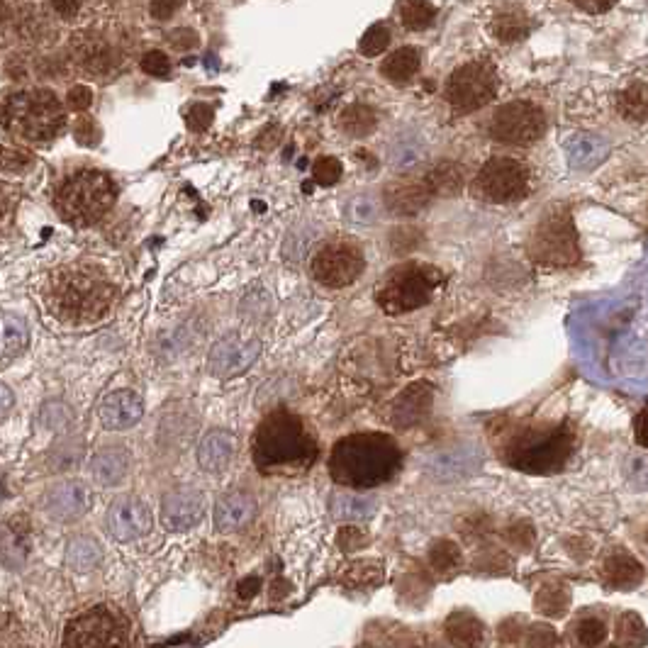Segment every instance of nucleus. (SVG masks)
Returning <instances> with one entry per match:
<instances>
[{
    "mask_svg": "<svg viewBox=\"0 0 648 648\" xmlns=\"http://www.w3.org/2000/svg\"><path fill=\"white\" fill-rule=\"evenodd\" d=\"M575 451V432L571 424H532L519 427L502 444V458L515 471L529 476H551L566 468Z\"/></svg>",
    "mask_w": 648,
    "mask_h": 648,
    "instance_id": "nucleus-4",
    "label": "nucleus"
},
{
    "mask_svg": "<svg viewBox=\"0 0 648 648\" xmlns=\"http://www.w3.org/2000/svg\"><path fill=\"white\" fill-rule=\"evenodd\" d=\"M52 5L61 18L71 20L78 13V8H81V0H52Z\"/></svg>",
    "mask_w": 648,
    "mask_h": 648,
    "instance_id": "nucleus-53",
    "label": "nucleus"
},
{
    "mask_svg": "<svg viewBox=\"0 0 648 648\" xmlns=\"http://www.w3.org/2000/svg\"><path fill=\"white\" fill-rule=\"evenodd\" d=\"M366 268L363 251L354 242H329L312 259V276L327 288L351 286Z\"/></svg>",
    "mask_w": 648,
    "mask_h": 648,
    "instance_id": "nucleus-13",
    "label": "nucleus"
},
{
    "mask_svg": "<svg viewBox=\"0 0 648 648\" xmlns=\"http://www.w3.org/2000/svg\"><path fill=\"white\" fill-rule=\"evenodd\" d=\"M573 639L580 646H600L607 639V624L600 617H580L573 624Z\"/></svg>",
    "mask_w": 648,
    "mask_h": 648,
    "instance_id": "nucleus-39",
    "label": "nucleus"
},
{
    "mask_svg": "<svg viewBox=\"0 0 648 648\" xmlns=\"http://www.w3.org/2000/svg\"><path fill=\"white\" fill-rule=\"evenodd\" d=\"M74 417V410L61 400L44 402L42 410H39V422H42V427H47L49 432H64V429H69L71 424H74Z\"/></svg>",
    "mask_w": 648,
    "mask_h": 648,
    "instance_id": "nucleus-36",
    "label": "nucleus"
},
{
    "mask_svg": "<svg viewBox=\"0 0 648 648\" xmlns=\"http://www.w3.org/2000/svg\"><path fill=\"white\" fill-rule=\"evenodd\" d=\"M91 103H93V93H91V88H88V86H76V88H71V91H69V105L74 110L91 108Z\"/></svg>",
    "mask_w": 648,
    "mask_h": 648,
    "instance_id": "nucleus-50",
    "label": "nucleus"
},
{
    "mask_svg": "<svg viewBox=\"0 0 648 648\" xmlns=\"http://www.w3.org/2000/svg\"><path fill=\"white\" fill-rule=\"evenodd\" d=\"M237 451V439L227 429H210L198 446V463L203 471L222 473L232 463Z\"/></svg>",
    "mask_w": 648,
    "mask_h": 648,
    "instance_id": "nucleus-21",
    "label": "nucleus"
},
{
    "mask_svg": "<svg viewBox=\"0 0 648 648\" xmlns=\"http://www.w3.org/2000/svg\"><path fill=\"white\" fill-rule=\"evenodd\" d=\"M0 125L20 142L44 144L64 130V105L47 88L18 91L5 98L0 108Z\"/></svg>",
    "mask_w": 648,
    "mask_h": 648,
    "instance_id": "nucleus-5",
    "label": "nucleus"
},
{
    "mask_svg": "<svg viewBox=\"0 0 648 648\" xmlns=\"http://www.w3.org/2000/svg\"><path fill=\"white\" fill-rule=\"evenodd\" d=\"M617 110L629 122H648V76H634L619 88Z\"/></svg>",
    "mask_w": 648,
    "mask_h": 648,
    "instance_id": "nucleus-25",
    "label": "nucleus"
},
{
    "mask_svg": "<svg viewBox=\"0 0 648 648\" xmlns=\"http://www.w3.org/2000/svg\"><path fill=\"white\" fill-rule=\"evenodd\" d=\"M30 342V329L25 320L13 312L0 310V359H13L22 354Z\"/></svg>",
    "mask_w": 648,
    "mask_h": 648,
    "instance_id": "nucleus-29",
    "label": "nucleus"
},
{
    "mask_svg": "<svg viewBox=\"0 0 648 648\" xmlns=\"http://www.w3.org/2000/svg\"><path fill=\"white\" fill-rule=\"evenodd\" d=\"M256 502L254 497L247 493H239V490H229L215 502V527L220 529L222 534H234L239 529H244L254 519Z\"/></svg>",
    "mask_w": 648,
    "mask_h": 648,
    "instance_id": "nucleus-20",
    "label": "nucleus"
},
{
    "mask_svg": "<svg viewBox=\"0 0 648 648\" xmlns=\"http://www.w3.org/2000/svg\"><path fill=\"white\" fill-rule=\"evenodd\" d=\"M648 641V631L641 622L639 614L624 612L617 619V644L619 646H644Z\"/></svg>",
    "mask_w": 648,
    "mask_h": 648,
    "instance_id": "nucleus-38",
    "label": "nucleus"
},
{
    "mask_svg": "<svg viewBox=\"0 0 648 648\" xmlns=\"http://www.w3.org/2000/svg\"><path fill=\"white\" fill-rule=\"evenodd\" d=\"M71 47H74L76 64L83 66L88 74H108L115 66V54L110 44L96 35H78Z\"/></svg>",
    "mask_w": 648,
    "mask_h": 648,
    "instance_id": "nucleus-22",
    "label": "nucleus"
},
{
    "mask_svg": "<svg viewBox=\"0 0 648 648\" xmlns=\"http://www.w3.org/2000/svg\"><path fill=\"white\" fill-rule=\"evenodd\" d=\"M432 198L434 191L429 186L427 173L424 176H402L398 181H390L385 188V205L395 215H415V212L427 208Z\"/></svg>",
    "mask_w": 648,
    "mask_h": 648,
    "instance_id": "nucleus-18",
    "label": "nucleus"
},
{
    "mask_svg": "<svg viewBox=\"0 0 648 648\" xmlns=\"http://www.w3.org/2000/svg\"><path fill=\"white\" fill-rule=\"evenodd\" d=\"M571 607V595L568 590L558 588V585H544L536 595V610L546 617H563Z\"/></svg>",
    "mask_w": 648,
    "mask_h": 648,
    "instance_id": "nucleus-35",
    "label": "nucleus"
},
{
    "mask_svg": "<svg viewBox=\"0 0 648 648\" xmlns=\"http://www.w3.org/2000/svg\"><path fill=\"white\" fill-rule=\"evenodd\" d=\"M171 44L176 49H191L198 44V35L193 30H176L171 35Z\"/></svg>",
    "mask_w": 648,
    "mask_h": 648,
    "instance_id": "nucleus-52",
    "label": "nucleus"
},
{
    "mask_svg": "<svg viewBox=\"0 0 648 648\" xmlns=\"http://www.w3.org/2000/svg\"><path fill=\"white\" fill-rule=\"evenodd\" d=\"M427 178L434 191V198L437 195H456L463 186L461 169L456 164H437L434 169L427 171Z\"/></svg>",
    "mask_w": 648,
    "mask_h": 648,
    "instance_id": "nucleus-34",
    "label": "nucleus"
},
{
    "mask_svg": "<svg viewBox=\"0 0 648 648\" xmlns=\"http://www.w3.org/2000/svg\"><path fill=\"white\" fill-rule=\"evenodd\" d=\"M93 507L91 488L81 480H61L44 497V510L57 522H76Z\"/></svg>",
    "mask_w": 648,
    "mask_h": 648,
    "instance_id": "nucleus-16",
    "label": "nucleus"
},
{
    "mask_svg": "<svg viewBox=\"0 0 648 648\" xmlns=\"http://www.w3.org/2000/svg\"><path fill=\"white\" fill-rule=\"evenodd\" d=\"M529 256L539 266L563 268L580 261L578 232H575L573 212L563 205L546 210L541 220L536 222L532 237L527 244Z\"/></svg>",
    "mask_w": 648,
    "mask_h": 648,
    "instance_id": "nucleus-8",
    "label": "nucleus"
},
{
    "mask_svg": "<svg viewBox=\"0 0 648 648\" xmlns=\"http://www.w3.org/2000/svg\"><path fill=\"white\" fill-rule=\"evenodd\" d=\"M605 580L610 588L629 590L644 580V566L627 551H614L605 561Z\"/></svg>",
    "mask_w": 648,
    "mask_h": 648,
    "instance_id": "nucleus-26",
    "label": "nucleus"
},
{
    "mask_svg": "<svg viewBox=\"0 0 648 648\" xmlns=\"http://www.w3.org/2000/svg\"><path fill=\"white\" fill-rule=\"evenodd\" d=\"M5 20H8V3H5V0H0V25H3Z\"/></svg>",
    "mask_w": 648,
    "mask_h": 648,
    "instance_id": "nucleus-58",
    "label": "nucleus"
},
{
    "mask_svg": "<svg viewBox=\"0 0 648 648\" xmlns=\"http://www.w3.org/2000/svg\"><path fill=\"white\" fill-rule=\"evenodd\" d=\"M402 449L383 432H359L339 439L329 454V476L346 488H378L400 473Z\"/></svg>",
    "mask_w": 648,
    "mask_h": 648,
    "instance_id": "nucleus-2",
    "label": "nucleus"
},
{
    "mask_svg": "<svg viewBox=\"0 0 648 648\" xmlns=\"http://www.w3.org/2000/svg\"><path fill=\"white\" fill-rule=\"evenodd\" d=\"M529 30H532V20H529L527 13H522V10L517 8L500 10V13H495L493 20L488 22V32L502 44L522 42V39L529 35Z\"/></svg>",
    "mask_w": 648,
    "mask_h": 648,
    "instance_id": "nucleus-27",
    "label": "nucleus"
},
{
    "mask_svg": "<svg viewBox=\"0 0 648 648\" xmlns=\"http://www.w3.org/2000/svg\"><path fill=\"white\" fill-rule=\"evenodd\" d=\"M205 515V497L198 488L178 485L161 500V524L169 532H188Z\"/></svg>",
    "mask_w": 648,
    "mask_h": 648,
    "instance_id": "nucleus-15",
    "label": "nucleus"
},
{
    "mask_svg": "<svg viewBox=\"0 0 648 648\" xmlns=\"http://www.w3.org/2000/svg\"><path fill=\"white\" fill-rule=\"evenodd\" d=\"M142 69H144V74H149L154 78H164L171 74V59L166 57L164 52H149L147 57L142 59Z\"/></svg>",
    "mask_w": 648,
    "mask_h": 648,
    "instance_id": "nucleus-45",
    "label": "nucleus"
},
{
    "mask_svg": "<svg viewBox=\"0 0 648 648\" xmlns=\"http://www.w3.org/2000/svg\"><path fill=\"white\" fill-rule=\"evenodd\" d=\"M44 298L59 320L86 324L108 315L115 305L117 286L96 264H69L49 273Z\"/></svg>",
    "mask_w": 648,
    "mask_h": 648,
    "instance_id": "nucleus-1",
    "label": "nucleus"
},
{
    "mask_svg": "<svg viewBox=\"0 0 648 648\" xmlns=\"http://www.w3.org/2000/svg\"><path fill=\"white\" fill-rule=\"evenodd\" d=\"M130 624L122 617V612L108 605H98L93 610L83 612L66 627L64 646L71 648H115L127 646Z\"/></svg>",
    "mask_w": 648,
    "mask_h": 648,
    "instance_id": "nucleus-11",
    "label": "nucleus"
},
{
    "mask_svg": "<svg viewBox=\"0 0 648 648\" xmlns=\"http://www.w3.org/2000/svg\"><path fill=\"white\" fill-rule=\"evenodd\" d=\"M261 588V578H247L239 583V597H244V600H249V597H254L256 592Z\"/></svg>",
    "mask_w": 648,
    "mask_h": 648,
    "instance_id": "nucleus-56",
    "label": "nucleus"
},
{
    "mask_svg": "<svg viewBox=\"0 0 648 648\" xmlns=\"http://www.w3.org/2000/svg\"><path fill=\"white\" fill-rule=\"evenodd\" d=\"M251 451L266 476H300L315 463L320 446L298 415L276 410L259 424Z\"/></svg>",
    "mask_w": 648,
    "mask_h": 648,
    "instance_id": "nucleus-3",
    "label": "nucleus"
},
{
    "mask_svg": "<svg viewBox=\"0 0 648 648\" xmlns=\"http://www.w3.org/2000/svg\"><path fill=\"white\" fill-rule=\"evenodd\" d=\"M100 561H103V549H100L98 541L91 539V536H76V539L69 541V546H66V563H69L71 571L78 575L91 573Z\"/></svg>",
    "mask_w": 648,
    "mask_h": 648,
    "instance_id": "nucleus-31",
    "label": "nucleus"
},
{
    "mask_svg": "<svg viewBox=\"0 0 648 648\" xmlns=\"http://www.w3.org/2000/svg\"><path fill=\"white\" fill-rule=\"evenodd\" d=\"M5 212H8V198H5V193H3V188H0V222H3V217H5Z\"/></svg>",
    "mask_w": 648,
    "mask_h": 648,
    "instance_id": "nucleus-57",
    "label": "nucleus"
},
{
    "mask_svg": "<svg viewBox=\"0 0 648 648\" xmlns=\"http://www.w3.org/2000/svg\"><path fill=\"white\" fill-rule=\"evenodd\" d=\"M261 344L256 339H247L242 334H227L212 344L208 366L217 378H237L259 359Z\"/></svg>",
    "mask_w": 648,
    "mask_h": 648,
    "instance_id": "nucleus-14",
    "label": "nucleus"
},
{
    "mask_svg": "<svg viewBox=\"0 0 648 648\" xmlns=\"http://www.w3.org/2000/svg\"><path fill=\"white\" fill-rule=\"evenodd\" d=\"M444 286V273L427 264H405L395 268L383 286L378 288L376 300L388 315H405L432 303L437 288Z\"/></svg>",
    "mask_w": 648,
    "mask_h": 648,
    "instance_id": "nucleus-7",
    "label": "nucleus"
},
{
    "mask_svg": "<svg viewBox=\"0 0 648 648\" xmlns=\"http://www.w3.org/2000/svg\"><path fill=\"white\" fill-rule=\"evenodd\" d=\"M546 132V115L539 105L532 100H512L502 108L495 110V115L488 122V134L495 142L512 144V147H529L539 142Z\"/></svg>",
    "mask_w": 648,
    "mask_h": 648,
    "instance_id": "nucleus-12",
    "label": "nucleus"
},
{
    "mask_svg": "<svg viewBox=\"0 0 648 648\" xmlns=\"http://www.w3.org/2000/svg\"><path fill=\"white\" fill-rule=\"evenodd\" d=\"M527 644L551 646V644H558V636L551 627H544V624H534V627L527 629Z\"/></svg>",
    "mask_w": 648,
    "mask_h": 648,
    "instance_id": "nucleus-46",
    "label": "nucleus"
},
{
    "mask_svg": "<svg viewBox=\"0 0 648 648\" xmlns=\"http://www.w3.org/2000/svg\"><path fill=\"white\" fill-rule=\"evenodd\" d=\"M429 563L437 573H451L461 566V549L449 539H439L429 551Z\"/></svg>",
    "mask_w": 648,
    "mask_h": 648,
    "instance_id": "nucleus-40",
    "label": "nucleus"
},
{
    "mask_svg": "<svg viewBox=\"0 0 648 648\" xmlns=\"http://www.w3.org/2000/svg\"><path fill=\"white\" fill-rule=\"evenodd\" d=\"M497 96V74L490 61L473 59L461 64L446 78L444 98L456 113H473Z\"/></svg>",
    "mask_w": 648,
    "mask_h": 648,
    "instance_id": "nucleus-9",
    "label": "nucleus"
},
{
    "mask_svg": "<svg viewBox=\"0 0 648 648\" xmlns=\"http://www.w3.org/2000/svg\"><path fill=\"white\" fill-rule=\"evenodd\" d=\"M476 188L485 200L495 205L519 203L532 191V171L522 159L493 156L480 166Z\"/></svg>",
    "mask_w": 648,
    "mask_h": 648,
    "instance_id": "nucleus-10",
    "label": "nucleus"
},
{
    "mask_svg": "<svg viewBox=\"0 0 648 648\" xmlns=\"http://www.w3.org/2000/svg\"><path fill=\"white\" fill-rule=\"evenodd\" d=\"M27 556H30V527L25 519L3 524L0 527V563L8 568H22Z\"/></svg>",
    "mask_w": 648,
    "mask_h": 648,
    "instance_id": "nucleus-23",
    "label": "nucleus"
},
{
    "mask_svg": "<svg viewBox=\"0 0 648 648\" xmlns=\"http://www.w3.org/2000/svg\"><path fill=\"white\" fill-rule=\"evenodd\" d=\"M91 473L100 485H108V488L120 485L130 473V451L122 446H105L93 456Z\"/></svg>",
    "mask_w": 648,
    "mask_h": 648,
    "instance_id": "nucleus-24",
    "label": "nucleus"
},
{
    "mask_svg": "<svg viewBox=\"0 0 648 648\" xmlns=\"http://www.w3.org/2000/svg\"><path fill=\"white\" fill-rule=\"evenodd\" d=\"M388 44H390V27L383 25V22H376V25H371L366 32H363L359 42V52L363 57H378Z\"/></svg>",
    "mask_w": 648,
    "mask_h": 648,
    "instance_id": "nucleus-41",
    "label": "nucleus"
},
{
    "mask_svg": "<svg viewBox=\"0 0 648 648\" xmlns=\"http://www.w3.org/2000/svg\"><path fill=\"white\" fill-rule=\"evenodd\" d=\"M183 5V0H154L152 3V15L156 20H169L173 18V13H176L178 8Z\"/></svg>",
    "mask_w": 648,
    "mask_h": 648,
    "instance_id": "nucleus-51",
    "label": "nucleus"
},
{
    "mask_svg": "<svg viewBox=\"0 0 648 648\" xmlns=\"http://www.w3.org/2000/svg\"><path fill=\"white\" fill-rule=\"evenodd\" d=\"M108 532L117 541H132L149 534L152 529V512L144 502L134 500L130 495H122L110 505L108 510Z\"/></svg>",
    "mask_w": 648,
    "mask_h": 648,
    "instance_id": "nucleus-17",
    "label": "nucleus"
},
{
    "mask_svg": "<svg viewBox=\"0 0 648 648\" xmlns=\"http://www.w3.org/2000/svg\"><path fill=\"white\" fill-rule=\"evenodd\" d=\"M0 166L10 173H22L32 166V156L27 152H20V149L0 147Z\"/></svg>",
    "mask_w": 648,
    "mask_h": 648,
    "instance_id": "nucleus-44",
    "label": "nucleus"
},
{
    "mask_svg": "<svg viewBox=\"0 0 648 648\" xmlns=\"http://www.w3.org/2000/svg\"><path fill=\"white\" fill-rule=\"evenodd\" d=\"M444 634L456 646H478L483 641V624H480L476 614L461 610L449 614L444 624Z\"/></svg>",
    "mask_w": 648,
    "mask_h": 648,
    "instance_id": "nucleus-30",
    "label": "nucleus"
},
{
    "mask_svg": "<svg viewBox=\"0 0 648 648\" xmlns=\"http://www.w3.org/2000/svg\"><path fill=\"white\" fill-rule=\"evenodd\" d=\"M568 3L575 5L578 10H583V13L600 15V13H607L617 0H568Z\"/></svg>",
    "mask_w": 648,
    "mask_h": 648,
    "instance_id": "nucleus-49",
    "label": "nucleus"
},
{
    "mask_svg": "<svg viewBox=\"0 0 648 648\" xmlns=\"http://www.w3.org/2000/svg\"><path fill=\"white\" fill-rule=\"evenodd\" d=\"M422 54L415 47H400L393 54H388V59L381 64L383 78H388L395 86H405L412 78L420 74Z\"/></svg>",
    "mask_w": 648,
    "mask_h": 648,
    "instance_id": "nucleus-28",
    "label": "nucleus"
},
{
    "mask_svg": "<svg viewBox=\"0 0 648 648\" xmlns=\"http://www.w3.org/2000/svg\"><path fill=\"white\" fill-rule=\"evenodd\" d=\"M634 432H636V441H639V444L644 446V449H648V407L644 412H641L639 417H636Z\"/></svg>",
    "mask_w": 648,
    "mask_h": 648,
    "instance_id": "nucleus-55",
    "label": "nucleus"
},
{
    "mask_svg": "<svg viewBox=\"0 0 648 648\" xmlns=\"http://www.w3.org/2000/svg\"><path fill=\"white\" fill-rule=\"evenodd\" d=\"M212 108L205 103H195L191 110H188V122H191L193 130H205V127L212 122Z\"/></svg>",
    "mask_w": 648,
    "mask_h": 648,
    "instance_id": "nucleus-47",
    "label": "nucleus"
},
{
    "mask_svg": "<svg viewBox=\"0 0 648 648\" xmlns=\"http://www.w3.org/2000/svg\"><path fill=\"white\" fill-rule=\"evenodd\" d=\"M344 585L349 588H371L383 580V566L373 561H359L344 571Z\"/></svg>",
    "mask_w": 648,
    "mask_h": 648,
    "instance_id": "nucleus-37",
    "label": "nucleus"
},
{
    "mask_svg": "<svg viewBox=\"0 0 648 648\" xmlns=\"http://www.w3.org/2000/svg\"><path fill=\"white\" fill-rule=\"evenodd\" d=\"M115 203V183L103 171H78L57 191V208L71 225H93L108 215Z\"/></svg>",
    "mask_w": 648,
    "mask_h": 648,
    "instance_id": "nucleus-6",
    "label": "nucleus"
},
{
    "mask_svg": "<svg viewBox=\"0 0 648 648\" xmlns=\"http://www.w3.org/2000/svg\"><path fill=\"white\" fill-rule=\"evenodd\" d=\"M422 390H424V385H417L415 402H412L410 390H405V393L400 395L398 407H395V415H398L400 424H407V420H415V415L420 412V402H427L429 395H422Z\"/></svg>",
    "mask_w": 648,
    "mask_h": 648,
    "instance_id": "nucleus-43",
    "label": "nucleus"
},
{
    "mask_svg": "<svg viewBox=\"0 0 648 648\" xmlns=\"http://www.w3.org/2000/svg\"><path fill=\"white\" fill-rule=\"evenodd\" d=\"M98 415L105 429L122 432V429H130L142 420L144 402L134 390H115L100 402Z\"/></svg>",
    "mask_w": 648,
    "mask_h": 648,
    "instance_id": "nucleus-19",
    "label": "nucleus"
},
{
    "mask_svg": "<svg viewBox=\"0 0 648 648\" xmlns=\"http://www.w3.org/2000/svg\"><path fill=\"white\" fill-rule=\"evenodd\" d=\"M13 405H15L13 390H10L5 383H0V422L8 417V412L13 410Z\"/></svg>",
    "mask_w": 648,
    "mask_h": 648,
    "instance_id": "nucleus-54",
    "label": "nucleus"
},
{
    "mask_svg": "<svg viewBox=\"0 0 648 648\" xmlns=\"http://www.w3.org/2000/svg\"><path fill=\"white\" fill-rule=\"evenodd\" d=\"M398 18L410 32H422L434 25L437 8L429 0H398Z\"/></svg>",
    "mask_w": 648,
    "mask_h": 648,
    "instance_id": "nucleus-32",
    "label": "nucleus"
},
{
    "mask_svg": "<svg viewBox=\"0 0 648 648\" xmlns=\"http://www.w3.org/2000/svg\"><path fill=\"white\" fill-rule=\"evenodd\" d=\"M312 176H315V181L320 183V186H334V183L342 178V164H339V159H334V156H322V159H317L315 166H312Z\"/></svg>",
    "mask_w": 648,
    "mask_h": 648,
    "instance_id": "nucleus-42",
    "label": "nucleus"
},
{
    "mask_svg": "<svg viewBox=\"0 0 648 648\" xmlns=\"http://www.w3.org/2000/svg\"><path fill=\"white\" fill-rule=\"evenodd\" d=\"M339 125H342V130L346 134H351V137H366V134L376 130L378 117L371 108H368V105L356 103L344 110L342 117H339Z\"/></svg>",
    "mask_w": 648,
    "mask_h": 648,
    "instance_id": "nucleus-33",
    "label": "nucleus"
},
{
    "mask_svg": "<svg viewBox=\"0 0 648 648\" xmlns=\"http://www.w3.org/2000/svg\"><path fill=\"white\" fill-rule=\"evenodd\" d=\"M74 134L76 139L81 144H86V147H91V144H96L98 139V130H96V122L91 120V117H81V120L76 122L74 127Z\"/></svg>",
    "mask_w": 648,
    "mask_h": 648,
    "instance_id": "nucleus-48",
    "label": "nucleus"
}]
</instances>
